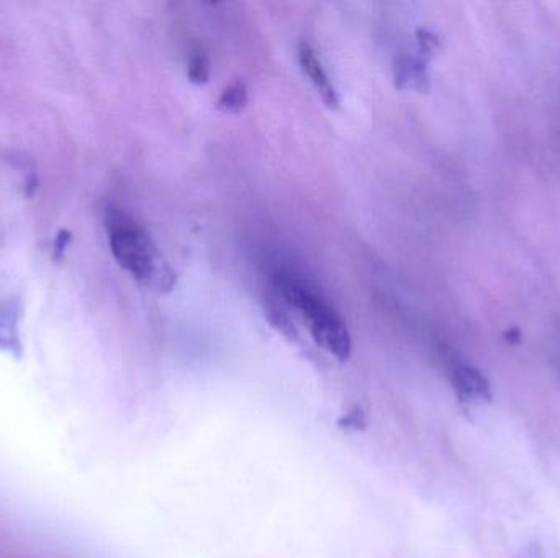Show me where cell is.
Listing matches in <instances>:
<instances>
[{
    "instance_id": "6da1fadb",
    "label": "cell",
    "mask_w": 560,
    "mask_h": 558,
    "mask_svg": "<svg viewBox=\"0 0 560 558\" xmlns=\"http://www.w3.org/2000/svg\"><path fill=\"white\" fill-rule=\"evenodd\" d=\"M107 226L112 252L125 271L158 294L173 290L176 274L138 223L121 213H112Z\"/></svg>"
},
{
    "instance_id": "7a4b0ae2",
    "label": "cell",
    "mask_w": 560,
    "mask_h": 558,
    "mask_svg": "<svg viewBox=\"0 0 560 558\" xmlns=\"http://www.w3.org/2000/svg\"><path fill=\"white\" fill-rule=\"evenodd\" d=\"M278 287L283 298L303 314L316 343L339 360H348L352 344L345 321L302 285L279 278Z\"/></svg>"
},
{
    "instance_id": "3957f363",
    "label": "cell",
    "mask_w": 560,
    "mask_h": 558,
    "mask_svg": "<svg viewBox=\"0 0 560 558\" xmlns=\"http://www.w3.org/2000/svg\"><path fill=\"white\" fill-rule=\"evenodd\" d=\"M451 380H453L457 399H459L463 405H467L469 408H476V406H482L486 405V403L492 402L490 383L487 382L486 377H483L479 370L474 369V367H454L453 373H451Z\"/></svg>"
},
{
    "instance_id": "277c9868",
    "label": "cell",
    "mask_w": 560,
    "mask_h": 558,
    "mask_svg": "<svg viewBox=\"0 0 560 558\" xmlns=\"http://www.w3.org/2000/svg\"><path fill=\"white\" fill-rule=\"evenodd\" d=\"M299 59L303 72L308 75L310 81L313 82L316 91L322 95L323 102H325L329 108H338V94H336L335 87H332L331 82H329L325 69L322 68V62L316 58L315 51H313L306 43H302V45L299 46Z\"/></svg>"
},
{
    "instance_id": "5b68a950",
    "label": "cell",
    "mask_w": 560,
    "mask_h": 558,
    "mask_svg": "<svg viewBox=\"0 0 560 558\" xmlns=\"http://www.w3.org/2000/svg\"><path fill=\"white\" fill-rule=\"evenodd\" d=\"M20 304L12 297L0 300V351L20 353Z\"/></svg>"
},
{
    "instance_id": "8992f818",
    "label": "cell",
    "mask_w": 560,
    "mask_h": 558,
    "mask_svg": "<svg viewBox=\"0 0 560 558\" xmlns=\"http://www.w3.org/2000/svg\"><path fill=\"white\" fill-rule=\"evenodd\" d=\"M395 84L398 88L428 91L427 64L418 58H400L395 64Z\"/></svg>"
},
{
    "instance_id": "52a82bcc",
    "label": "cell",
    "mask_w": 560,
    "mask_h": 558,
    "mask_svg": "<svg viewBox=\"0 0 560 558\" xmlns=\"http://www.w3.org/2000/svg\"><path fill=\"white\" fill-rule=\"evenodd\" d=\"M248 104V88L245 82L236 81L220 95L217 107L225 114H240Z\"/></svg>"
},
{
    "instance_id": "ba28073f",
    "label": "cell",
    "mask_w": 560,
    "mask_h": 558,
    "mask_svg": "<svg viewBox=\"0 0 560 558\" xmlns=\"http://www.w3.org/2000/svg\"><path fill=\"white\" fill-rule=\"evenodd\" d=\"M212 72L209 56L206 52H196L189 62V81L196 85L207 84Z\"/></svg>"
},
{
    "instance_id": "9c48e42d",
    "label": "cell",
    "mask_w": 560,
    "mask_h": 558,
    "mask_svg": "<svg viewBox=\"0 0 560 558\" xmlns=\"http://www.w3.org/2000/svg\"><path fill=\"white\" fill-rule=\"evenodd\" d=\"M268 317L272 327H275L276 330H279L283 336L289 337V340H296V337H299L295 327H293L292 321H290V318L287 317L285 313H282V311L279 310H271L269 311Z\"/></svg>"
},
{
    "instance_id": "30bf717a",
    "label": "cell",
    "mask_w": 560,
    "mask_h": 558,
    "mask_svg": "<svg viewBox=\"0 0 560 558\" xmlns=\"http://www.w3.org/2000/svg\"><path fill=\"white\" fill-rule=\"evenodd\" d=\"M418 43H420L421 52H423L427 58L436 55L438 49H440V39H438L433 33L427 32V29H420V32H418Z\"/></svg>"
},
{
    "instance_id": "8fae6325",
    "label": "cell",
    "mask_w": 560,
    "mask_h": 558,
    "mask_svg": "<svg viewBox=\"0 0 560 558\" xmlns=\"http://www.w3.org/2000/svg\"><path fill=\"white\" fill-rule=\"evenodd\" d=\"M365 425L364 422V415H362V412H359V409H355V412L349 413L348 416H345L341 422L342 428L348 429H359L362 428V426Z\"/></svg>"
},
{
    "instance_id": "7c38bea8",
    "label": "cell",
    "mask_w": 560,
    "mask_h": 558,
    "mask_svg": "<svg viewBox=\"0 0 560 558\" xmlns=\"http://www.w3.org/2000/svg\"><path fill=\"white\" fill-rule=\"evenodd\" d=\"M516 558H546L545 553H542L541 547L538 544H529L526 546L522 553L518 554Z\"/></svg>"
},
{
    "instance_id": "4fadbf2b",
    "label": "cell",
    "mask_w": 560,
    "mask_h": 558,
    "mask_svg": "<svg viewBox=\"0 0 560 558\" xmlns=\"http://www.w3.org/2000/svg\"><path fill=\"white\" fill-rule=\"evenodd\" d=\"M69 241H71V235L68 231H59L58 241H56V252L61 254Z\"/></svg>"
}]
</instances>
